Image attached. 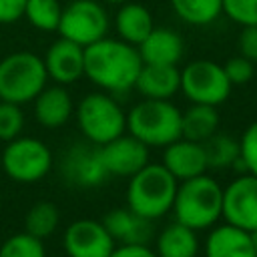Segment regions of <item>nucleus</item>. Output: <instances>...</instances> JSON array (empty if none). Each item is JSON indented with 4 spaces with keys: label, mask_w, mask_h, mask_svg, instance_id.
<instances>
[{
    "label": "nucleus",
    "mask_w": 257,
    "mask_h": 257,
    "mask_svg": "<svg viewBox=\"0 0 257 257\" xmlns=\"http://www.w3.org/2000/svg\"><path fill=\"white\" fill-rule=\"evenodd\" d=\"M102 225L120 245H149L153 239V219H147L133 209H112L102 217Z\"/></svg>",
    "instance_id": "dca6fc26"
},
{
    "label": "nucleus",
    "mask_w": 257,
    "mask_h": 257,
    "mask_svg": "<svg viewBox=\"0 0 257 257\" xmlns=\"http://www.w3.org/2000/svg\"><path fill=\"white\" fill-rule=\"evenodd\" d=\"M22 126H24V114L20 110V104L0 100V141L8 143L20 137Z\"/></svg>",
    "instance_id": "c85d7f7f"
},
{
    "label": "nucleus",
    "mask_w": 257,
    "mask_h": 257,
    "mask_svg": "<svg viewBox=\"0 0 257 257\" xmlns=\"http://www.w3.org/2000/svg\"><path fill=\"white\" fill-rule=\"evenodd\" d=\"M221 217L225 223L251 231L257 227V177L245 173L223 189Z\"/></svg>",
    "instance_id": "9d476101"
},
{
    "label": "nucleus",
    "mask_w": 257,
    "mask_h": 257,
    "mask_svg": "<svg viewBox=\"0 0 257 257\" xmlns=\"http://www.w3.org/2000/svg\"><path fill=\"white\" fill-rule=\"evenodd\" d=\"M249 235H251V241H253V249H255V253H257V227H255V229H251V231H249Z\"/></svg>",
    "instance_id": "c9c22d12"
},
{
    "label": "nucleus",
    "mask_w": 257,
    "mask_h": 257,
    "mask_svg": "<svg viewBox=\"0 0 257 257\" xmlns=\"http://www.w3.org/2000/svg\"><path fill=\"white\" fill-rule=\"evenodd\" d=\"M44 60L28 50H18L0 60V100L24 104L46 86Z\"/></svg>",
    "instance_id": "39448f33"
},
{
    "label": "nucleus",
    "mask_w": 257,
    "mask_h": 257,
    "mask_svg": "<svg viewBox=\"0 0 257 257\" xmlns=\"http://www.w3.org/2000/svg\"><path fill=\"white\" fill-rule=\"evenodd\" d=\"M171 6L181 20L193 26L211 24L223 12V0H171Z\"/></svg>",
    "instance_id": "393cba45"
},
{
    "label": "nucleus",
    "mask_w": 257,
    "mask_h": 257,
    "mask_svg": "<svg viewBox=\"0 0 257 257\" xmlns=\"http://www.w3.org/2000/svg\"><path fill=\"white\" fill-rule=\"evenodd\" d=\"M4 173L18 183H36L52 169L50 149L34 137H16L2 151Z\"/></svg>",
    "instance_id": "0eeeda50"
},
{
    "label": "nucleus",
    "mask_w": 257,
    "mask_h": 257,
    "mask_svg": "<svg viewBox=\"0 0 257 257\" xmlns=\"http://www.w3.org/2000/svg\"><path fill=\"white\" fill-rule=\"evenodd\" d=\"M58 221H60L58 207L50 201H38L26 213V219H24L26 229L24 231L38 237V239H44V237H48L56 231Z\"/></svg>",
    "instance_id": "a878e982"
},
{
    "label": "nucleus",
    "mask_w": 257,
    "mask_h": 257,
    "mask_svg": "<svg viewBox=\"0 0 257 257\" xmlns=\"http://www.w3.org/2000/svg\"><path fill=\"white\" fill-rule=\"evenodd\" d=\"M203 149H205L207 169H229L239 165V157H241L239 141L229 135L215 133L203 143Z\"/></svg>",
    "instance_id": "b1692460"
},
{
    "label": "nucleus",
    "mask_w": 257,
    "mask_h": 257,
    "mask_svg": "<svg viewBox=\"0 0 257 257\" xmlns=\"http://www.w3.org/2000/svg\"><path fill=\"white\" fill-rule=\"evenodd\" d=\"M223 70L231 82V86L235 84H245L253 78V72H255V62H251L249 58L245 56H231L225 64H223Z\"/></svg>",
    "instance_id": "2f4dec72"
},
{
    "label": "nucleus",
    "mask_w": 257,
    "mask_h": 257,
    "mask_svg": "<svg viewBox=\"0 0 257 257\" xmlns=\"http://www.w3.org/2000/svg\"><path fill=\"white\" fill-rule=\"evenodd\" d=\"M181 90L191 102L219 106L231 94V82L223 64L213 60H193L181 70Z\"/></svg>",
    "instance_id": "1a4fd4ad"
},
{
    "label": "nucleus",
    "mask_w": 257,
    "mask_h": 257,
    "mask_svg": "<svg viewBox=\"0 0 257 257\" xmlns=\"http://www.w3.org/2000/svg\"><path fill=\"white\" fill-rule=\"evenodd\" d=\"M219 128V112L213 104H199L193 102L185 112H181V137L205 143L209 137H213Z\"/></svg>",
    "instance_id": "5701e85b"
},
{
    "label": "nucleus",
    "mask_w": 257,
    "mask_h": 257,
    "mask_svg": "<svg viewBox=\"0 0 257 257\" xmlns=\"http://www.w3.org/2000/svg\"><path fill=\"white\" fill-rule=\"evenodd\" d=\"M155 253L159 257H197L199 253L197 231L179 221L167 225L157 235Z\"/></svg>",
    "instance_id": "4be33fe9"
},
{
    "label": "nucleus",
    "mask_w": 257,
    "mask_h": 257,
    "mask_svg": "<svg viewBox=\"0 0 257 257\" xmlns=\"http://www.w3.org/2000/svg\"><path fill=\"white\" fill-rule=\"evenodd\" d=\"M177 185L179 181L163 163H147L141 171L128 177L126 207L147 219H161L173 209Z\"/></svg>",
    "instance_id": "7ed1b4c3"
},
{
    "label": "nucleus",
    "mask_w": 257,
    "mask_h": 257,
    "mask_svg": "<svg viewBox=\"0 0 257 257\" xmlns=\"http://www.w3.org/2000/svg\"><path fill=\"white\" fill-rule=\"evenodd\" d=\"M26 0H0V24H12L24 16Z\"/></svg>",
    "instance_id": "72a5a7b5"
},
{
    "label": "nucleus",
    "mask_w": 257,
    "mask_h": 257,
    "mask_svg": "<svg viewBox=\"0 0 257 257\" xmlns=\"http://www.w3.org/2000/svg\"><path fill=\"white\" fill-rule=\"evenodd\" d=\"M223 207V187L209 175H197L185 181H179L173 213L175 221L199 231L211 229L221 219Z\"/></svg>",
    "instance_id": "f03ea898"
},
{
    "label": "nucleus",
    "mask_w": 257,
    "mask_h": 257,
    "mask_svg": "<svg viewBox=\"0 0 257 257\" xmlns=\"http://www.w3.org/2000/svg\"><path fill=\"white\" fill-rule=\"evenodd\" d=\"M62 177L66 179V183L84 189L96 187L104 179H108L100 157V145H92L86 141L70 147L62 157Z\"/></svg>",
    "instance_id": "f8f14e48"
},
{
    "label": "nucleus",
    "mask_w": 257,
    "mask_h": 257,
    "mask_svg": "<svg viewBox=\"0 0 257 257\" xmlns=\"http://www.w3.org/2000/svg\"><path fill=\"white\" fill-rule=\"evenodd\" d=\"M135 88L143 98H171L181 90V70L177 64H145L137 76Z\"/></svg>",
    "instance_id": "a211bd4d"
},
{
    "label": "nucleus",
    "mask_w": 257,
    "mask_h": 257,
    "mask_svg": "<svg viewBox=\"0 0 257 257\" xmlns=\"http://www.w3.org/2000/svg\"><path fill=\"white\" fill-rule=\"evenodd\" d=\"M62 38L88 46L108 32V14L98 0H70L62 6L58 30Z\"/></svg>",
    "instance_id": "6e6552de"
},
{
    "label": "nucleus",
    "mask_w": 257,
    "mask_h": 257,
    "mask_svg": "<svg viewBox=\"0 0 257 257\" xmlns=\"http://www.w3.org/2000/svg\"><path fill=\"white\" fill-rule=\"evenodd\" d=\"M100 2H106V4H124V2H128V0H100Z\"/></svg>",
    "instance_id": "e433bc0d"
},
{
    "label": "nucleus",
    "mask_w": 257,
    "mask_h": 257,
    "mask_svg": "<svg viewBox=\"0 0 257 257\" xmlns=\"http://www.w3.org/2000/svg\"><path fill=\"white\" fill-rule=\"evenodd\" d=\"M42 60L48 78L56 84L66 86L84 76V46L62 36L48 46Z\"/></svg>",
    "instance_id": "4468645a"
},
{
    "label": "nucleus",
    "mask_w": 257,
    "mask_h": 257,
    "mask_svg": "<svg viewBox=\"0 0 257 257\" xmlns=\"http://www.w3.org/2000/svg\"><path fill=\"white\" fill-rule=\"evenodd\" d=\"M163 149V165L177 181H185L207 171L203 143H195L181 137Z\"/></svg>",
    "instance_id": "2eb2a0df"
},
{
    "label": "nucleus",
    "mask_w": 257,
    "mask_h": 257,
    "mask_svg": "<svg viewBox=\"0 0 257 257\" xmlns=\"http://www.w3.org/2000/svg\"><path fill=\"white\" fill-rule=\"evenodd\" d=\"M110 257H159L149 245H118L112 249Z\"/></svg>",
    "instance_id": "f704fd0d"
},
{
    "label": "nucleus",
    "mask_w": 257,
    "mask_h": 257,
    "mask_svg": "<svg viewBox=\"0 0 257 257\" xmlns=\"http://www.w3.org/2000/svg\"><path fill=\"white\" fill-rule=\"evenodd\" d=\"M60 14H62V6L58 0H26L24 16L36 30L56 32Z\"/></svg>",
    "instance_id": "bb28decb"
},
{
    "label": "nucleus",
    "mask_w": 257,
    "mask_h": 257,
    "mask_svg": "<svg viewBox=\"0 0 257 257\" xmlns=\"http://www.w3.org/2000/svg\"><path fill=\"white\" fill-rule=\"evenodd\" d=\"M0 257H46V249L42 239L22 231L2 243Z\"/></svg>",
    "instance_id": "cd10ccee"
},
{
    "label": "nucleus",
    "mask_w": 257,
    "mask_h": 257,
    "mask_svg": "<svg viewBox=\"0 0 257 257\" xmlns=\"http://www.w3.org/2000/svg\"><path fill=\"white\" fill-rule=\"evenodd\" d=\"M32 102H34V116L44 128H58L66 124L74 112L72 98L62 84L44 86Z\"/></svg>",
    "instance_id": "6ab92c4d"
},
{
    "label": "nucleus",
    "mask_w": 257,
    "mask_h": 257,
    "mask_svg": "<svg viewBox=\"0 0 257 257\" xmlns=\"http://www.w3.org/2000/svg\"><path fill=\"white\" fill-rule=\"evenodd\" d=\"M205 257H257L249 231L231 223L217 225L205 239Z\"/></svg>",
    "instance_id": "f3484780"
},
{
    "label": "nucleus",
    "mask_w": 257,
    "mask_h": 257,
    "mask_svg": "<svg viewBox=\"0 0 257 257\" xmlns=\"http://www.w3.org/2000/svg\"><path fill=\"white\" fill-rule=\"evenodd\" d=\"M100 157L108 177H133L149 163V147L137 137L122 133L112 141L100 145Z\"/></svg>",
    "instance_id": "ddd939ff"
},
{
    "label": "nucleus",
    "mask_w": 257,
    "mask_h": 257,
    "mask_svg": "<svg viewBox=\"0 0 257 257\" xmlns=\"http://www.w3.org/2000/svg\"><path fill=\"white\" fill-rule=\"evenodd\" d=\"M223 12L241 26L257 24V0H223Z\"/></svg>",
    "instance_id": "7c9ffc66"
},
{
    "label": "nucleus",
    "mask_w": 257,
    "mask_h": 257,
    "mask_svg": "<svg viewBox=\"0 0 257 257\" xmlns=\"http://www.w3.org/2000/svg\"><path fill=\"white\" fill-rule=\"evenodd\" d=\"M145 64H179L185 52L183 38L171 28H153L137 46Z\"/></svg>",
    "instance_id": "aec40b11"
},
{
    "label": "nucleus",
    "mask_w": 257,
    "mask_h": 257,
    "mask_svg": "<svg viewBox=\"0 0 257 257\" xmlns=\"http://www.w3.org/2000/svg\"><path fill=\"white\" fill-rule=\"evenodd\" d=\"M141 66L143 60L137 46L124 40L104 36L84 48V76L110 94L135 88Z\"/></svg>",
    "instance_id": "f257e3e1"
},
{
    "label": "nucleus",
    "mask_w": 257,
    "mask_h": 257,
    "mask_svg": "<svg viewBox=\"0 0 257 257\" xmlns=\"http://www.w3.org/2000/svg\"><path fill=\"white\" fill-rule=\"evenodd\" d=\"M239 54L245 56V58H249L251 62H257V24L241 26Z\"/></svg>",
    "instance_id": "473e14b6"
},
{
    "label": "nucleus",
    "mask_w": 257,
    "mask_h": 257,
    "mask_svg": "<svg viewBox=\"0 0 257 257\" xmlns=\"http://www.w3.org/2000/svg\"><path fill=\"white\" fill-rule=\"evenodd\" d=\"M239 151H241L239 167L245 173H251V175L257 177V120L251 122L245 128V133L241 135V139H239Z\"/></svg>",
    "instance_id": "c756f323"
},
{
    "label": "nucleus",
    "mask_w": 257,
    "mask_h": 257,
    "mask_svg": "<svg viewBox=\"0 0 257 257\" xmlns=\"http://www.w3.org/2000/svg\"><path fill=\"white\" fill-rule=\"evenodd\" d=\"M128 135L151 147L181 139V110L167 98H143L126 112Z\"/></svg>",
    "instance_id": "20e7f679"
},
{
    "label": "nucleus",
    "mask_w": 257,
    "mask_h": 257,
    "mask_svg": "<svg viewBox=\"0 0 257 257\" xmlns=\"http://www.w3.org/2000/svg\"><path fill=\"white\" fill-rule=\"evenodd\" d=\"M76 122L92 145H104L126 131V114L108 92H90L76 106Z\"/></svg>",
    "instance_id": "423d86ee"
},
{
    "label": "nucleus",
    "mask_w": 257,
    "mask_h": 257,
    "mask_svg": "<svg viewBox=\"0 0 257 257\" xmlns=\"http://www.w3.org/2000/svg\"><path fill=\"white\" fill-rule=\"evenodd\" d=\"M62 245L68 257H110L116 247L102 221L94 219H78L70 223L62 235Z\"/></svg>",
    "instance_id": "9b49d317"
},
{
    "label": "nucleus",
    "mask_w": 257,
    "mask_h": 257,
    "mask_svg": "<svg viewBox=\"0 0 257 257\" xmlns=\"http://www.w3.org/2000/svg\"><path fill=\"white\" fill-rule=\"evenodd\" d=\"M114 26L120 36V40L139 46L147 34L155 28L153 24V14L149 12L147 6L139 2H124L120 4L116 16H114Z\"/></svg>",
    "instance_id": "412c9836"
}]
</instances>
